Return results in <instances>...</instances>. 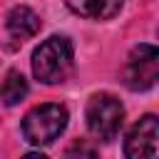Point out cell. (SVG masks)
Segmentation results:
<instances>
[{
	"label": "cell",
	"instance_id": "8992f818",
	"mask_svg": "<svg viewBox=\"0 0 159 159\" xmlns=\"http://www.w3.org/2000/svg\"><path fill=\"white\" fill-rule=\"evenodd\" d=\"M5 25H7V32L15 40H27V37L37 35V30H40L42 22H40V17H37L35 10H30L27 5H17V7H12L7 12Z\"/></svg>",
	"mask_w": 159,
	"mask_h": 159
},
{
	"label": "cell",
	"instance_id": "5b68a950",
	"mask_svg": "<svg viewBox=\"0 0 159 159\" xmlns=\"http://www.w3.org/2000/svg\"><path fill=\"white\" fill-rule=\"evenodd\" d=\"M159 124L154 114H144L124 139V157L127 159H159L157 152Z\"/></svg>",
	"mask_w": 159,
	"mask_h": 159
},
{
	"label": "cell",
	"instance_id": "30bf717a",
	"mask_svg": "<svg viewBox=\"0 0 159 159\" xmlns=\"http://www.w3.org/2000/svg\"><path fill=\"white\" fill-rule=\"evenodd\" d=\"M22 159H47L45 154H40V152H30V154H25Z\"/></svg>",
	"mask_w": 159,
	"mask_h": 159
},
{
	"label": "cell",
	"instance_id": "52a82bcc",
	"mask_svg": "<svg viewBox=\"0 0 159 159\" xmlns=\"http://www.w3.org/2000/svg\"><path fill=\"white\" fill-rule=\"evenodd\" d=\"M65 2L75 15L89 20H109L124 5V0H65Z\"/></svg>",
	"mask_w": 159,
	"mask_h": 159
},
{
	"label": "cell",
	"instance_id": "ba28073f",
	"mask_svg": "<svg viewBox=\"0 0 159 159\" xmlns=\"http://www.w3.org/2000/svg\"><path fill=\"white\" fill-rule=\"evenodd\" d=\"M27 94V80L17 72V70H10L2 80V87H0V99L7 104V107H15L17 102H22Z\"/></svg>",
	"mask_w": 159,
	"mask_h": 159
},
{
	"label": "cell",
	"instance_id": "3957f363",
	"mask_svg": "<svg viewBox=\"0 0 159 159\" xmlns=\"http://www.w3.org/2000/svg\"><path fill=\"white\" fill-rule=\"evenodd\" d=\"M122 122H124V107L114 94L109 92L92 94V99L87 102V129L99 142H112L119 134Z\"/></svg>",
	"mask_w": 159,
	"mask_h": 159
},
{
	"label": "cell",
	"instance_id": "7a4b0ae2",
	"mask_svg": "<svg viewBox=\"0 0 159 159\" xmlns=\"http://www.w3.org/2000/svg\"><path fill=\"white\" fill-rule=\"evenodd\" d=\"M67 127V109L62 104L47 102L30 109L22 119V137L35 147L52 144Z\"/></svg>",
	"mask_w": 159,
	"mask_h": 159
},
{
	"label": "cell",
	"instance_id": "6da1fadb",
	"mask_svg": "<svg viewBox=\"0 0 159 159\" xmlns=\"http://www.w3.org/2000/svg\"><path fill=\"white\" fill-rule=\"evenodd\" d=\"M75 65V50L72 42L65 35L47 37L35 52H32V75L45 84L65 82Z\"/></svg>",
	"mask_w": 159,
	"mask_h": 159
},
{
	"label": "cell",
	"instance_id": "277c9868",
	"mask_svg": "<svg viewBox=\"0 0 159 159\" xmlns=\"http://www.w3.org/2000/svg\"><path fill=\"white\" fill-rule=\"evenodd\" d=\"M159 75V52L154 45H137L124 67V84L134 92L152 89Z\"/></svg>",
	"mask_w": 159,
	"mask_h": 159
},
{
	"label": "cell",
	"instance_id": "9c48e42d",
	"mask_svg": "<svg viewBox=\"0 0 159 159\" xmlns=\"http://www.w3.org/2000/svg\"><path fill=\"white\" fill-rule=\"evenodd\" d=\"M65 159H99V152L89 139H75L65 149Z\"/></svg>",
	"mask_w": 159,
	"mask_h": 159
}]
</instances>
